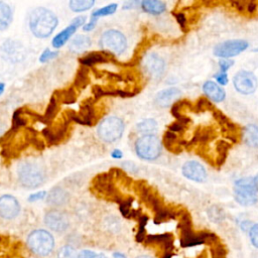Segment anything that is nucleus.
Instances as JSON below:
<instances>
[{
	"label": "nucleus",
	"instance_id": "obj_1",
	"mask_svg": "<svg viewBox=\"0 0 258 258\" xmlns=\"http://www.w3.org/2000/svg\"><path fill=\"white\" fill-rule=\"evenodd\" d=\"M56 25V16L46 8H35L30 14L29 27L31 32L38 38H45L49 36Z\"/></svg>",
	"mask_w": 258,
	"mask_h": 258
},
{
	"label": "nucleus",
	"instance_id": "obj_2",
	"mask_svg": "<svg viewBox=\"0 0 258 258\" xmlns=\"http://www.w3.org/2000/svg\"><path fill=\"white\" fill-rule=\"evenodd\" d=\"M17 174L21 184L27 188H35L42 184L45 179L43 165L34 160H26L19 164Z\"/></svg>",
	"mask_w": 258,
	"mask_h": 258
},
{
	"label": "nucleus",
	"instance_id": "obj_3",
	"mask_svg": "<svg viewBox=\"0 0 258 258\" xmlns=\"http://www.w3.org/2000/svg\"><path fill=\"white\" fill-rule=\"evenodd\" d=\"M27 246L34 254L45 257L54 249V238L48 231L37 229L28 235Z\"/></svg>",
	"mask_w": 258,
	"mask_h": 258
},
{
	"label": "nucleus",
	"instance_id": "obj_4",
	"mask_svg": "<svg viewBox=\"0 0 258 258\" xmlns=\"http://www.w3.org/2000/svg\"><path fill=\"white\" fill-rule=\"evenodd\" d=\"M234 197L238 204L248 207L257 203L258 190L253 177H243L235 182Z\"/></svg>",
	"mask_w": 258,
	"mask_h": 258
},
{
	"label": "nucleus",
	"instance_id": "obj_5",
	"mask_svg": "<svg viewBox=\"0 0 258 258\" xmlns=\"http://www.w3.org/2000/svg\"><path fill=\"white\" fill-rule=\"evenodd\" d=\"M92 188L96 194H99L106 199L116 201L120 204L125 200L115 186L114 178L109 171L95 176L92 181Z\"/></svg>",
	"mask_w": 258,
	"mask_h": 258
},
{
	"label": "nucleus",
	"instance_id": "obj_6",
	"mask_svg": "<svg viewBox=\"0 0 258 258\" xmlns=\"http://www.w3.org/2000/svg\"><path fill=\"white\" fill-rule=\"evenodd\" d=\"M135 152L145 160H154L161 153V142L154 134H147L139 137L135 141Z\"/></svg>",
	"mask_w": 258,
	"mask_h": 258
},
{
	"label": "nucleus",
	"instance_id": "obj_7",
	"mask_svg": "<svg viewBox=\"0 0 258 258\" xmlns=\"http://www.w3.org/2000/svg\"><path fill=\"white\" fill-rule=\"evenodd\" d=\"M124 131L123 121L115 116L105 118L98 126L97 132L99 137L105 142H115L118 140Z\"/></svg>",
	"mask_w": 258,
	"mask_h": 258
},
{
	"label": "nucleus",
	"instance_id": "obj_8",
	"mask_svg": "<svg viewBox=\"0 0 258 258\" xmlns=\"http://www.w3.org/2000/svg\"><path fill=\"white\" fill-rule=\"evenodd\" d=\"M100 46L105 50L115 54L124 52L127 46L125 35L116 29L106 30L100 38Z\"/></svg>",
	"mask_w": 258,
	"mask_h": 258
},
{
	"label": "nucleus",
	"instance_id": "obj_9",
	"mask_svg": "<svg viewBox=\"0 0 258 258\" xmlns=\"http://www.w3.org/2000/svg\"><path fill=\"white\" fill-rule=\"evenodd\" d=\"M249 46V43L243 39H232L226 40L219 43L214 48V54L218 57L228 59L235 55L240 54Z\"/></svg>",
	"mask_w": 258,
	"mask_h": 258
},
{
	"label": "nucleus",
	"instance_id": "obj_10",
	"mask_svg": "<svg viewBox=\"0 0 258 258\" xmlns=\"http://www.w3.org/2000/svg\"><path fill=\"white\" fill-rule=\"evenodd\" d=\"M71 121H73V111H69V113L63 114L62 119L58 120L50 127L45 128L43 130V136L47 139V142L50 144L58 143L64 137Z\"/></svg>",
	"mask_w": 258,
	"mask_h": 258
},
{
	"label": "nucleus",
	"instance_id": "obj_11",
	"mask_svg": "<svg viewBox=\"0 0 258 258\" xmlns=\"http://www.w3.org/2000/svg\"><path fill=\"white\" fill-rule=\"evenodd\" d=\"M233 85L239 93L243 95H250L256 91L258 82L252 72L240 71L234 76Z\"/></svg>",
	"mask_w": 258,
	"mask_h": 258
},
{
	"label": "nucleus",
	"instance_id": "obj_12",
	"mask_svg": "<svg viewBox=\"0 0 258 258\" xmlns=\"http://www.w3.org/2000/svg\"><path fill=\"white\" fill-rule=\"evenodd\" d=\"M44 223L50 230L57 233L64 232L70 225L68 216L57 210H51L47 212L44 216Z\"/></svg>",
	"mask_w": 258,
	"mask_h": 258
},
{
	"label": "nucleus",
	"instance_id": "obj_13",
	"mask_svg": "<svg viewBox=\"0 0 258 258\" xmlns=\"http://www.w3.org/2000/svg\"><path fill=\"white\" fill-rule=\"evenodd\" d=\"M143 70L152 79H159L164 72V60L155 53L148 54L143 59Z\"/></svg>",
	"mask_w": 258,
	"mask_h": 258
},
{
	"label": "nucleus",
	"instance_id": "obj_14",
	"mask_svg": "<svg viewBox=\"0 0 258 258\" xmlns=\"http://www.w3.org/2000/svg\"><path fill=\"white\" fill-rule=\"evenodd\" d=\"M19 212L20 205L14 197L10 195L0 197V217L6 220H11L14 219Z\"/></svg>",
	"mask_w": 258,
	"mask_h": 258
},
{
	"label": "nucleus",
	"instance_id": "obj_15",
	"mask_svg": "<svg viewBox=\"0 0 258 258\" xmlns=\"http://www.w3.org/2000/svg\"><path fill=\"white\" fill-rule=\"evenodd\" d=\"M181 172L184 177L197 181V182H203L206 180L207 172L205 167L198 161H186L181 168Z\"/></svg>",
	"mask_w": 258,
	"mask_h": 258
},
{
	"label": "nucleus",
	"instance_id": "obj_16",
	"mask_svg": "<svg viewBox=\"0 0 258 258\" xmlns=\"http://www.w3.org/2000/svg\"><path fill=\"white\" fill-rule=\"evenodd\" d=\"M94 118L95 111L91 100H87L81 105L79 113L73 112V121H76L84 125H92Z\"/></svg>",
	"mask_w": 258,
	"mask_h": 258
},
{
	"label": "nucleus",
	"instance_id": "obj_17",
	"mask_svg": "<svg viewBox=\"0 0 258 258\" xmlns=\"http://www.w3.org/2000/svg\"><path fill=\"white\" fill-rule=\"evenodd\" d=\"M180 95L181 92L177 88H167L157 93L155 97V103L157 106L161 108H166L175 103V101L180 97Z\"/></svg>",
	"mask_w": 258,
	"mask_h": 258
},
{
	"label": "nucleus",
	"instance_id": "obj_18",
	"mask_svg": "<svg viewBox=\"0 0 258 258\" xmlns=\"http://www.w3.org/2000/svg\"><path fill=\"white\" fill-rule=\"evenodd\" d=\"M203 91L209 99H211L216 103H219L225 100L226 93L224 89H222L218 84H216L213 81L205 82L203 85Z\"/></svg>",
	"mask_w": 258,
	"mask_h": 258
},
{
	"label": "nucleus",
	"instance_id": "obj_19",
	"mask_svg": "<svg viewBox=\"0 0 258 258\" xmlns=\"http://www.w3.org/2000/svg\"><path fill=\"white\" fill-rule=\"evenodd\" d=\"M163 145L165 146V148L168 151L177 154L180 151H182V147L181 146H186L187 142L179 141L177 139V136L173 132L167 130L163 134Z\"/></svg>",
	"mask_w": 258,
	"mask_h": 258
},
{
	"label": "nucleus",
	"instance_id": "obj_20",
	"mask_svg": "<svg viewBox=\"0 0 258 258\" xmlns=\"http://www.w3.org/2000/svg\"><path fill=\"white\" fill-rule=\"evenodd\" d=\"M46 201L48 205L58 207L69 201V194L61 187H54L48 192Z\"/></svg>",
	"mask_w": 258,
	"mask_h": 258
},
{
	"label": "nucleus",
	"instance_id": "obj_21",
	"mask_svg": "<svg viewBox=\"0 0 258 258\" xmlns=\"http://www.w3.org/2000/svg\"><path fill=\"white\" fill-rule=\"evenodd\" d=\"M110 59H112V55L108 52L93 51L80 58V62L84 66H93L100 62H107Z\"/></svg>",
	"mask_w": 258,
	"mask_h": 258
},
{
	"label": "nucleus",
	"instance_id": "obj_22",
	"mask_svg": "<svg viewBox=\"0 0 258 258\" xmlns=\"http://www.w3.org/2000/svg\"><path fill=\"white\" fill-rule=\"evenodd\" d=\"M216 136V132L212 127H201L195 131V134L192 136V139L189 142H187V145L189 144H196V143H208L210 140L214 139Z\"/></svg>",
	"mask_w": 258,
	"mask_h": 258
},
{
	"label": "nucleus",
	"instance_id": "obj_23",
	"mask_svg": "<svg viewBox=\"0 0 258 258\" xmlns=\"http://www.w3.org/2000/svg\"><path fill=\"white\" fill-rule=\"evenodd\" d=\"M243 139L249 147L258 148V126L254 124L247 125L243 130Z\"/></svg>",
	"mask_w": 258,
	"mask_h": 258
},
{
	"label": "nucleus",
	"instance_id": "obj_24",
	"mask_svg": "<svg viewBox=\"0 0 258 258\" xmlns=\"http://www.w3.org/2000/svg\"><path fill=\"white\" fill-rule=\"evenodd\" d=\"M77 26H75L74 24H70L66 29L61 30L58 34H56L53 39H52V46L54 48H59L61 47L67 40H69V38L74 34V32L77 30Z\"/></svg>",
	"mask_w": 258,
	"mask_h": 258
},
{
	"label": "nucleus",
	"instance_id": "obj_25",
	"mask_svg": "<svg viewBox=\"0 0 258 258\" xmlns=\"http://www.w3.org/2000/svg\"><path fill=\"white\" fill-rule=\"evenodd\" d=\"M140 4L142 9L150 14H160L166 9L165 3L159 0H144Z\"/></svg>",
	"mask_w": 258,
	"mask_h": 258
},
{
	"label": "nucleus",
	"instance_id": "obj_26",
	"mask_svg": "<svg viewBox=\"0 0 258 258\" xmlns=\"http://www.w3.org/2000/svg\"><path fill=\"white\" fill-rule=\"evenodd\" d=\"M91 45V39L87 35H77L70 43L71 51L80 53L89 48Z\"/></svg>",
	"mask_w": 258,
	"mask_h": 258
},
{
	"label": "nucleus",
	"instance_id": "obj_27",
	"mask_svg": "<svg viewBox=\"0 0 258 258\" xmlns=\"http://www.w3.org/2000/svg\"><path fill=\"white\" fill-rule=\"evenodd\" d=\"M12 20V11L8 4L0 2V30L6 29Z\"/></svg>",
	"mask_w": 258,
	"mask_h": 258
},
{
	"label": "nucleus",
	"instance_id": "obj_28",
	"mask_svg": "<svg viewBox=\"0 0 258 258\" xmlns=\"http://www.w3.org/2000/svg\"><path fill=\"white\" fill-rule=\"evenodd\" d=\"M230 147H231V145L227 141H224V140L218 141L217 146H216V151H217V154H218L216 162L219 166L222 165L225 162Z\"/></svg>",
	"mask_w": 258,
	"mask_h": 258
},
{
	"label": "nucleus",
	"instance_id": "obj_29",
	"mask_svg": "<svg viewBox=\"0 0 258 258\" xmlns=\"http://www.w3.org/2000/svg\"><path fill=\"white\" fill-rule=\"evenodd\" d=\"M136 128L139 133H143L144 135L152 134L157 130V123L154 119H145L139 122Z\"/></svg>",
	"mask_w": 258,
	"mask_h": 258
},
{
	"label": "nucleus",
	"instance_id": "obj_30",
	"mask_svg": "<svg viewBox=\"0 0 258 258\" xmlns=\"http://www.w3.org/2000/svg\"><path fill=\"white\" fill-rule=\"evenodd\" d=\"M94 4H95V2L93 0H72L69 3L70 8L73 11H76V12H81V11L88 10Z\"/></svg>",
	"mask_w": 258,
	"mask_h": 258
},
{
	"label": "nucleus",
	"instance_id": "obj_31",
	"mask_svg": "<svg viewBox=\"0 0 258 258\" xmlns=\"http://www.w3.org/2000/svg\"><path fill=\"white\" fill-rule=\"evenodd\" d=\"M56 109H57V100L55 99L54 96H52L50 102H49V105L46 109V112L44 114V116L40 117V119L43 121V122H49L51 121L54 116L56 115Z\"/></svg>",
	"mask_w": 258,
	"mask_h": 258
},
{
	"label": "nucleus",
	"instance_id": "obj_32",
	"mask_svg": "<svg viewBox=\"0 0 258 258\" xmlns=\"http://www.w3.org/2000/svg\"><path fill=\"white\" fill-rule=\"evenodd\" d=\"M117 9V4L113 3V4H109L105 7H102L100 9H97L95 10L93 13H92V17L91 19H95V20H98L99 17L101 16H106V15H110V14H113Z\"/></svg>",
	"mask_w": 258,
	"mask_h": 258
},
{
	"label": "nucleus",
	"instance_id": "obj_33",
	"mask_svg": "<svg viewBox=\"0 0 258 258\" xmlns=\"http://www.w3.org/2000/svg\"><path fill=\"white\" fill-rule=\"evenodd\" d=\"M215 109L216 108L212 104V102L208 98H205V97L200 98L194 108V110L196 112H204V111H212L213 112Z\"/></svg>",
	"mask_w": 258,
	"mask_h": 258
},
{
	"label": "nucleus",
	"instance_id": "obj_34",
	"mask_svg": "<svg viewBox=\"0 0 258 258\" xmlns=\"http://www.w3.org/2000/svg\"><path fill=\"white\" fill-rule=\"evenodd\" d=\"M89 83V75H88V71L86 69H81L78 74L77 77L75 79V87L78 89H83L85 88Z\"/></svg>",
	"mask_w": 258,
	"mask_h": 258
},
{
	"label": "nucleus",
	"instance_id": "obj_35",
	"mask_svg": "<svg viewBox=\"0 0 258 258\" xmlns=\"http://www.w3.org/2000/svg\"><path fill=\"white\" fill-rule=\"evenodd\" d=\"M56 258H78V253L74 247L66 245L58 250Z\"/></svg>",
	"mask_w": 258,
	"mask_h": 258
},
{
	"label": "nucleus",
	"instance_id": "obj_36",
	"mask_svg": "<svg viewBox=\"0 0 258 258\" xmlns=\"http://www.w3.org/2000/svg\"><path fill=\"white\" fill-rule=\"evenodd\" d=\"M249 237L253 246L258 248V223L253 225L249 230Z\"/></svg>",
	"mask_w": 258,
	"mask_h": 258
},
{
	"label": "nucleus",
	"instance_id": "obj_37",
	"mask_svg": "<svg viewBox=\"0 0 258 258\" xmlns=\"http://www.w3.org/2000/svg\"><path fill=\"white\" fill-rule=\"evenodd\" d=\"M78 258H107L104 254H98L90 250H83L78 254Z\"/></svg>",
	"mask_w": 258,
	"mask_h": 258
},
{
	"label": "nucleus",
	"instance_id": "obj_38",
	"mask_svg": "<svg viewBox=\"0 0 258 258\" xmlns=\"http://www.w3.org/2000/svg\"><path fill=\"white\" fill-rule=\"evenodd\" d=\"M172 14L174 15V17H175L176 21L178 22V24L180 25L181 29H182L184 32H186V30H187V24H186V18H185V16H184V14L181 13V12H172Z\"/></svg>",
	"mask_w": 258,
	"mask_h": 258
},
{
	"label": "nucleus",
	"instance_id": "obj_39",
	"mask_svg": "<svg viewBox=\"0 0 258 258\" xmlns=\"http://www.w3.org/2000/svg\"><path fill=\"white\" fill-rule=\"evenodd\" d=\"M56 55H57V51H51V50H49V49H46V50H44V51L41 53V55H40V57H39V61H40V62L48 61V60L54 58Z\"/></svg>",
	"mask_w": 258,
	"mask_h": 258
},
{
	"label": "nucleus",
	"instance_id": "obj_40",
	"mask_svg": "<svg viewBox=\"0 0 258 258\" xmlns=\"http://www.w3.org/2000/svg\"><path fill=\"white\" fill-rule=\"evenodd\" d=\"M186 127L185 124H183L182 122L180 121H174L173 123H171L169 126H168V130L171 131V132H181L183 131V129Z\"/></svg>",
	"mask_w": 258,
	"mask_h": 258
},
{
	"label": "nucleus",
	"instance_id": "obj_41",
	"mask_svg": "<svg viewBox=\"0 0 258 258\" xmlns=\"http://www.w3.org/2000/svg\"><path fill=\"white\" fill-rule=\"evenodd\" d=\"M234 63V60L231 59H222L219 61V66L221 69V73H225L226 71H228Z\"/></svg>",
	"mask_w": 258,
	"mask_h": 258
},
{
	"label": "nucleus",
	"instance_id": "obj_42",
	"mask_svg": "<svg viewBox=\"0 0 258 258\" xmlns=\"http://www.w3.org/2000/svg\"><path fill=\"white\" fill-rule=\"evenodd\" d=\"M230 5H232L233 8H235L236 10H238L240 12H243V11H246L247 2H245V1H232V2H230Z\"/></svg>",
	"mask_w": 258,
	"mask_h": 258
},
{
	"label": "nucleus",
	"instance_id": "obj_43",
	"mask_svg": "<svg viewBox=\"0 0 258 258\" xmlns=\"http://www.w3.org/2000/svg\"><path fill=\"white\" fill-rule=\"evenodd\" d=\"M215 79H216V81H217L220 85H222V86L228 84V76H227L226 73H221V72H220L219 74L215 75Z\"/></svg>",
	"mask_w": 258,
	"mask_h": 258
},
{
	"label": "nucleus",
	"instance_id": "obj_44",
	"mask_svg": "<svg viewBox=\"0 0 258 258\" xmlns=\"http://www.w3.org/2000/svg\"><path fill=\"white\" fill-rule=\"evenodd\" d=\"M45 195H46L45 191H39V192H36V194H32L31 196H29L28 201L29 202H36V201L42 200L45 197Z\"/></svg>",
	"mask_w": 258,
	"mask_h": 258
},
{
	"label": "nucleus",
	"instance_id": "obj_45",
	"mask_svg": "<svg viewBox=\"0 0 258 258\" xmlns=\"http://www.w3.org/2000/svg\"><path fill=\"white\" fill-rule=\"evenodd\" d=\"M86 21V17L85 16H78L75 19H73V21L71 22V24H74L77 27H80L81 25H83Z\"/></svg>",
	"mask_w": 258,
	"mask_h": 258
},
{
	"label": "nucleus",
	"instance_id": "obj_46",
	"mask_svg": "<svg viewBox=\"0 0 258 258\" xmlns=\"http://www.w3.org/2000/svg\"><path fill=\"white\" fill-rule=\"evenodd\" d=\"M96 23H97V20L91 19V21H90L89 23H87V24L84 25V30H85V31H90V30H92V29L95 27Z\"/></svg>",
	"mask_w": 258,
	"mask_h": 258
},
{
	"label": "nucleus",
	"instance_id": "obj_47",
	"mask_svg": "<svg viewBox=\"0 0 258 258\" xmlns=\"http://www.w3.org/2000/svg\"><path fill=\"white\" fill-rule=\"evenodd\" d=\"M111 156H112L113 158H117V159H119V158H121V157L123 156V154H122V151H121V150H119V149H115V150H113V151H112Z\"/></svg>",
	"mask_w": 258,
	"mask_h": 258
},
{
	"label": "nucleus",
	"instance_id": "obj_48",
	"mask_svg": "<svg viewBox=\"0 0 258 258\" xmlns=\"http://www.w3.org/2000/svg\"><path fill=\"white\" fill-rule=\"evenodd\" d=\"M137 4H139L138 2H127V3H125L124 5H123V8L124 9H130V8H132V7H134V5H137Z\"/></svg>",
	"mask_w": 258,
	"mask_h": 258
},
{
	"label": "nucleus",
	"instance_id": "obj_49",
	"mask_svg": "<svg viewBox=\"0 0 258 258\" xmlns=\"http://www.w3.org/2000/svg\"><path fill=\"white\" fill-rule=\"evenodd\" d=\"M114 258H126L122 253H114Z\"/></svg>",
	"mask_w": 258,
	"mask_h": 258
},
{
	"label": "nucleus",
	"instance_id": "obj_50",
	"mask_svg": "<svg viewBox=\"0 0 258 258\" xmlns=\"http://www.w3.org/2000/svg\"><path fill=\"white\" fill-rule=\"evenodd\" d=\"M254 178V181H255V184H256V187H257V190H258V173L253 177Z\"/></svg>",
	"mask_w": 258,
	"mask_h": 258
},
{
	"label": "nucleus",
	"instance_id": "obj_51",
	"mask_svg": "<svg viewBox=\"0 0 258 258\" xmlns=\"http://www.w3.org/2000/svg\"><path fill=\"white\" fill-rule=\"evenodd\" d=\"M4 88H5V86H4V84H2V83H0V95L4 92Z\"/></svg>",
	"mask_w": 258,
	"mask_h": 258
},
{
	"label": "nucleus",
	"instance_id": "obj_52",
	"mask_svg": "<svg viewBox=\"0 0 258 258\" xmlns=\"http://www.w3.org/2000/svg\"><path fill=\"white\" fill-rule=\"evenodd\" d=\"M136 258H153V257H151L149 255H140V256H138Z\"/></svg>",
	"mask_w": 258,
	"mask_h": 258
},
{
	"label": "nucleus",
	"instance_id": "obj_53",
	"mask_svg": "<svg viewBox=\"0 0 258 258\" xmlns=\"http://www.w3.org/2000/svg\"><path fill=\"white\" fill-rule=\"evenodd\" d=\"M253 51H258V47H257V48H256V49H254V50H253Z\"/></svg>",
	"mask_w": 258,
	"mask_h": 258
}]
</instances>
